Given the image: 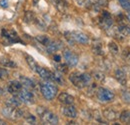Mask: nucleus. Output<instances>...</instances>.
I'll return each instance as SVG.
<instances>
[{
    "instance_id": "nucleus-11",
    "label": "nucleus",
    "mask_w": 130,
    "mask_h": 125,
    "mask_svg": "<svg viewBox=\"0 0 130 125\" xmlns=\"http://www.w3.org/2000/svg\"><path fill=\"white\" fill-rule=\"evenodd\" d=\"M22 84L20 81H17V80H13V81H10L8 86H7V90L8 92L12 95H16L19 93V91L22 89Z\"/></svg>"
},
{
    "instance_id": "nucleus-19",
    "label": "nucleus",
    "mask_w": 130,
    "mask_h": 125,
    "mask_svg": "<svg viewBox=\"0 0 130 125\" xmlns=\"http://www.w3.org/2000/svg\"><path fill=\"white\" fill-rule=\"evenodd\" d=\"M51 81L52 82H55V83H58L60 85H64L65 81L62 76V73L56 71V72H51Z\"/></svg>"
},
{
    "instance_id": "nucleus-42",
    "label": "nucleus",
    "mask_w": 130,
    "mask_h": 125,
    "mask_svg": "<svg viewBox=\"0 0 130 125\" xmlns=\"http://www.w3.org/2000/svg\"><path fill=\"white\" fill-rule=\"evenodd\" d=\"M2 93H3V90L0 88V95H2Z\"/></svg>"
},
{
    "instance_id": "nucleus-33",
    "label": "nucleus",
    "mask_w": 130,
    "mask_h": 125,
    "mask_svg": "<svg viewBox=\"0 0 130 125\" xmlns=\"http://www.w3.org/2000/svg\"><path fill=\"white\" fill-rule=\"evenodd\" d=\"M24 19H25V22H27V23H30L31 21L35 20V16H34V14H33L31 11H27V12L25 13Z\"/></svg>"
},
{
    "instance_id": "nucleus-17",
    "label": "nucleus",
    "mask_w": 130,
    "mask_h": 125,
    "mask_svg": "<svg viewBox=\"0 0 130 125\" xmlns=\"http://www.w3.org/2000/svg\"><path fill=\"white\" fill-rule=\"evenodd\" d=\"M19 81L21 82V84H22L23 87H25V88H27V89H29V90H34V89L36 88V84H35L34 81L31 80L30 78H27V77H25V76H20Z\"/></svg>"
},
{
    "instance_id": "nucleus-5",
    "label": "nucleus",
    "mask_w": 130,
    "mask_h": 125,
    "mask_svg": "<svg viewBox=\"0 0 130 125\" xmlns=\"http://www.w3.org/2000/svg\"><path fill=\"white\" fill-rule=\"evenodd\" d=\"M1 36L5 39L6 41V44H13V43H19V42H22L21 39L19 38L18 34L16 33L15 30L11 29V30H8V29H5L3 28L1 30Z\"/></svg>"
},
{
    "instance_id": "nucleus-7",
    "label": "nucleus",
    "mask_w": 130,
    "mask_h": 125,
    "mask_svg": "<svg viewBox=\"0 0 130 125\" xmlns=\"http://www.w3.org/2000/svg\"><path fill=\"white\" fill-rule=\"evenodd\" d=\"M96 95H97L98 100L101 102H111L115 98V95L113 92L107 88H104V87L98 88Z\"/></svg>"
},
{
    "instance_id": "nucleus-37",
    "label": "nucleus",
    "mask_w": 130,
    "mask_h": 125,
    "mask_svg": "<svg viewBox=\"0 0 130 125\" xmlns=\"http://www.w3.org/2000/svg\"><path fill=\"white\" fill-rule=\"evenodd\" d=\"M8 77V71L3 68V67H0V79H4Z\"/></svg>"
},
{
    "instance_id": "nucleus-3",
    "label": "nucleus",
    "mask_w": 130,
    "mask_h": 125,
    "mask_svg": "<svg viewBox=\"0 0 130 125\" xmlns=\"http://www.w3.org/2000/svg\"><path fill=\"white\" fill-rule=\"evenodd\" d=\"M37 114L39 115L41 121L45 124H58V117L56 114L46 109L45 107H39L37 109Z\"/></svg>"
},
{
    "instance_id": "nucleus-18",
    "label": "nucleus",
    "mask_w": 130,
    "mask_h": 125,
    "mask_svg": "<svg viewBox=\"0 0 130 125\" xmlns=\"http://www.w3.org/2000/svg\"><path fill=\"white\" fill-rule=\"evenodd\" d=\"M45 47H46V51L48 52L49 54H51V53H54V52L58 51L61 48V43L59 41H53V40H51Z\"/></svg>"
},
{
    "instance_id": "nucleus-28",
    "label": "nucleus",
    "mask_w": 130,
    "mask_h": 125,
    "mask_svg": "<svg viewBox=\"0 0 130 125\" xmlns=\"http://www.w3.org/2000/svg\"><path fill=\"white\" fill-rule=\"evenodd\" d=\"M108 48H109V51L113 54V55H117L118 52H119V49H118V46L115 42H110L108 44Z\"/></svg>"
},
{
    "instance_id": "nucleus-23",
    "label": "nucleus",
    "mask_w": 130,
    "mask_h": 125,
    "mask_svg": "<svg viewBox=\"0 0 130 125\" xmlns=\"http://www.w3.org/2000/svg\"><path fill=\"white\" fill-rule=\"evenodd\" d=\"M118 32L123 36L130 35V26L126 24H120L118 26Z\"/></svg>"
},
{
    "instance_id": "nucleus-24",
    "label": "nucleus",
    "mask_w": 130,
    "mask_h": 125,
    "mask_svg": "<svg viewBox=\"0 0 130 125\" xmlns=\"http://www.w3.org/2000/svg\"><path fill=\"white\" fill-rule=\"evenodd\" d=\"M26 62H27V64L29 65V67L31 68V70H33V71L35 72V70H36L38 64H37L36 61L33 59V57H31L30 55H26Z\"/></svg>"
},
{
    "instance_id": "nucleus-8",
    "label": "nucleus",
    "mask_w": 130,
    "mask_h": 125,
    "mask_svg": "<svg viewBox=\"0 0 130 125\" xmlns=\"http://www.w3.org/2000/svg\"><path fill=\"white\" fill-rule=\"evenodd\" d=\"M63 57L66 61V64L70 67L76 66L78 63V60H79L78 56L74 52H72L71 50H68V49H65L63 51Z\"/></svg>"
},
{
    "instance_id": "nucleus-41",
    "label": "nucleus",
    "mask_w": 130,
    "mask_h": 125,
    "mask_svg": "<svg viewBox=\"0 0 130 125\" xmlns=\"http://www.w3.org/2000/svg\"><path fill=\"white\" fill-rule=\"evenodd\" d=\"M3 124H6V123H5V121H4V120H2V119L0 118V125H3Z\"/></svg>"
},
{
    "instance_id": "nucleus-38",
    "label": "nucleus",
    "mask_w": 130,
    "mask_h": 125,
    "mask_svg": "<svg viewBox=\"0 0 130 125\" xmlns=\"http://www.w3.org/2000/svg\"><path fill=\"white\" fill-rule=\"evenodd\" d=\"M0 6L2 8H7L8 7V0H0Z\"/></svg>"
},
{
    "instance_id": "nucleus-12",
    "label": "nucleus",
    "mask_w": 130,
    "mask_h": 125,
    "mask_svg": "<svg viewBox=\"0 0 130 125\" xmlns=\"http://www.w3.org/2000/svg\"><path fill=\"white\" fill-rule=\"evenodd\" d=\"M58 100L60 103L64 104V105H70L74 103V97L70 94L66 93V92H61L58 95Z\"/></svg>"
},
{
    "instance_id": "nucleus-2",
    "label": "nucleus",
    "mask_w": 130,
    "mask_h": 125,
    "mask_svg": "<svg viewBox=\"0 0 130 125\" xmlns=\"http://www.w3.org/2000/svg\"><path fill=\"white\" fill-rule=\"evenodd\" d=\"M39 86H40L41 94L48 101L53 100L56 97L57 93H58V87L55 84H53L52 81L44 80V81L39 83Z\"/></svg>"
},
{
    "instance_id": "nucleus-31",
    "label": "nucleus",
    "mask_w": 130,
    "mask_h": 125,
    "mask_svg": "<svg viewBox=\"0 0 130 125\" xmlns=\"http://www.w3.org/2000/svg\"><path fill=\"white\" fill-rule=\"evenodd\" d=\"M24 118H25V120L28 122V123H30V124H34V123H36V118H35V116L32 115V114H30V113H28V114H24V116H23Z\"/></svg>"
},
{
    "instance_id": "nucleus-29",
    "label": "nucleus",
    "mask_w": 130,
    "mask_h": 125,
    "mask_svg": "<svg viewBox=\"0 0 130 125\" xmlns=\"http://www.w3.org/2000/svg\"><path fill=\"white\" fill-rule=\"evenodd\" d=\"M121 97H122V100L125 103L130 104V91H128V90H123L122 93H121Z\"/></svg>"
},
{
    "instance_id": "nucleus-1",
    "label": "nucleus",
    "mask_w": 130,
    "mask_h": 125,
    "mask_svg": "<svg viewBox=\"0 0 130 125\" xmlns=\"http://www.w3.org/2000/svg\"><path fill=\"white\" fill-rule=\"evenodd\" d=\"M69 80L71 83L77 88H84L91 83L92 76L88 73H79V72H72L69 75Z\"/></svg>"
},
{
    "instance_id": "nucleus-9",
    "label": "nucleus",
    "mask_w": 130,
    "mask_h": 125,
    "mask_svg": "<svg viewBox=\"0 0 130 125\" xmlns=\"http://www.w3.org/2000/svg\"><path fill=\"white\" fill-rule=\"evenodd\" d=\"M99 23L100 25L104 28V29H108L110 28L112 25H113V20H112V17L110 15V13L106 10H103L101 16L99 17Z\"/></svg>"
},
{
    "instance_id": "nucleus-34",
    "label": "nucleus",
    "mask_w": 130,
    "mask_h": 125,
    "mask_svg": "<svg viewBox=\"0 0 130 125\" xmlns=\"http://www.w3.org/2000/svg\"><path fill=\"white\" fill-rule=\"evenodd\" d=\"M93 77L95 80H97V81H103L104 78H105V76H104V74L102 73V72H100V71H95L94 73H93Z\"/></svg>"
},
{
    "instance_id": "nucleus-35",
    "label": "nucleus",
    "mask_w": 130,
    "mask_h": 125,
    "mask_svg": "<svg viewBox=\"0 0 130 125\" xmlns=\"http://www.w3.org/2000/svg\"><path fill=\"white\" fill-rule=\"evenodd\" d=\"M122 55H123L124 59L130 64V48H125L122 52Z\"/></svg>"
},
{
    "instance_id": "nucleus-20",
    "label": "nucleus",
    "mask_w": 130,
    "mask_h": 125,
    "mask_svg": "<svg viewBox=\"0 0 130 125\" xmlns=\"http://www.w3.org/2000/svg\"><path fill=\"white\" fill-rule=\"evenodd\" d=\"M21 100H20V98L18 97V95H12V97L11 98H9V99H7V101H6V105H9V106H13V107H19L20 105H21Z\"/></svg>"
},
{
    "instance_id": "nucleus-10",
    "label": "nucleus",
    "mask_w": 130,
    "mask_h": 125,
    "mask_svg": "<svg viewBox=\"0 0 130 125\" xmlns=\"http://www.w3.org/2000/svg\"><path fill=\"white\" fill-rule=\"evenodd\" d=\"M70 35H71V38L74 41V43L77 42L80 44H87L89 42L88 36L81 31H72L70 32Z\"/></svg>"
},
{
    "instance_id": "nucleus-32",
    "label": "nucleus",
    "mask_w": 130,
    "mask_h": 125,
    "mask_svg": "<svg viewBox=\"0 0 130 125\" xmlns=\"http://www.w3.org/2000/svg\"><path fill=\"white\" fill-rule=\"evenodd\" d=\"M120 2V5L121 7L126 10V11H129L130 10V0H118Z\"/></svg>"
},
{
    "instance_id": "nucleus-26",
    "label": "nucleus",
    "mask_w": 130,
    "mask_h": 125,
    "mask_svg": "<svg viewBox=\"0 0 130 125\" xmlns=\"http://www.w3.org/2000/svg\"><path fill=\"white\" fill-rule=\"evenodd\" d=\"M92 51L96 55H103L104 54V51L102 49V45L100 43H94L92 45Z\"/></svg>"
},
{
    "instance_id": "nucleus-13",
    "label": "nucleus",
    "mask_w": 130,
    "mask_h": 125,
    "mask_svg": "<svg viewBox=\"0 0 130 125\" xmlns=\"http://www.w3.org/2000/svg\"><path fill=\"white\" fill-rule=\"evenodd\" d=\"M62 112H63V114L65 116L68 117V118H76L77 117V110L72 104L66 105L65 107H63Z\"/></svg>"
},
{
    "instance_id": "nucleus-25",
    "label": "nucleus",
    "mask_w": 130,
    "mask_h": 125,
    "mask_svg": "<svg viewBox=\"0 0 130 125\" xmlns=\"http://www.w3.org/2000/svg\"><path fill=\"white\" fill-rule=\"evenodd\" d=\"M36 40H37L40 44H42V45H44V46H46L49 42L51 41L50 38H49L48 36H46V35H38V36H36Z\"/></svg>"
},
{
    "instance_id": "nucleus-21",
    "label": "nucleus",
    "mask_w": 130,
    "mask_h": 125,
    "mask_svg": "<svg viewBox=\"0 0 130 125\" xmlns=\"http://www.w3.org/2000/svg\"><path fill=\"white\" fill-rule=\"evenodd\" d=\"M0 64L4 67H7V68H14L16 67V63L14 62L13 60L9 59V58H5V57H2L0 58Z\"/></svg>"
},
{
    "instance_id": "nucleus-27",
    "label": "nucleus",
    "mask_w": 130,
    "mask_h": 125,
    "mask_svg": "<svg viewBox=\"0 0 130 125\" xmlns=\"http://www.w3.org/2000/svg\"><path fill=\"white\" fill-rule=\"evenodd\" d=\"M56 6H57V8H58L59 11L64 12L68 5H67V2H66L65 0H57V2H56Z\"/></svg>"
},
{
    "instance_id": "nucleus-22",
    "label": "nucleus",
    "mask_w": 130,
    "mask_h": 125,
    "mask_svg": "<svg viewBox=\"0 0 130 125\" xmlns=\"http://www.w3.org/2000/svg\"><path fill=\"white\" fill-rule=\"evenodd\" d=\"M119 118H120V121L122 123L130 124V111H127V110L122 111L121 114L119 115Z\"/></svg>"
},
{
    "instance_id": "nucleus-16",
    "label": "nucleus",
    "mask_w": 130,
    "mask_h": 125,
    "mask_svg": "<svg viewBox=\"0 0 130 125\" xmlns=\"http://www.w3.org/2000/svg\"><path fill=\"white\" fill-rule=\"evenodd\" d=\"M115 79L121 84V85H126L127 83V77H126V73L122 70V69H116L115 73H114Z\"/></svg>"
},
{
    "instance_id": "nucleus-30",
    "label": "nucleus",
    "mask_w": 130,
    "mask_h": 125,
    "mask_svg": "<svg viewBox=\"0 0 130 125\" xmlns=\"http://www.w3.org/2000/svg\"><path fill=\"white\" fill-rule=\"evenodd\" d=\"M56 69H57V71L58 72H60V73H67L68 72V66H67V64H58V65H56Z\"/></svg>"
},
{
    "instance_id": "nucleus-39",
    "label": "nucleus",
    "mask_w": 130,
    "mask_h": 125,
    "mask_svg": "<svg viewBox=\"0 0 130 125\" xmlns=\"http://www.w3.org/2000/svg\"><path fill=\"white\" fill-rule=\"evenodd\" d=\"M54 60L56 61V62H60V60H61V56L60 55H54Z\"/></svg>"
},
{
    "instance_id": "nucleus-40",
    "label": "nucleus",
    "mask_w": 130,
    "mask_h": 125,
    "mask_svg": "<svg viewBox=\"0 0 130 125\" xmlns=\"http://www.w3.org/2000/svg\"><path fill=\"white\" fill-rule=\"evenodd\" d=\"M126 18H127L128 22H130V10L128 11V13H127V15H126Z\"/></svg>"
},
{
    "instance_id": "nucleus-36",
    "label": "nucleus",
    "mask_w": 130,
    "mask_h": 125,
    "mask_svg": "<svg viewBox=\"0 0 130 125\" xmlns=\"http://www.w3.org/2000/svg\"><path fill=\"white\" fill-rule=\"evenodd\" d=\"M77 3L80 6H85V7H90L92 5L90 0H77Z\"/></svg>"
},
{
    "instance_id": "nucleus-15",
    "label": "nucleus",
    "mask_w": 130,
    "mask_h": 125,
    "mask_svg": "<svg viewBox=\"0 0 130 125\" xmlns=\"http://www.w3.org/2000/svg\"><path fill=\"white\" fill-rule=\"evenodd\" d=\"M35 72L41 77L42 79H44V80H49V81H51V71H49L47 70L46 68H44V67H41V66H37V68H36V70H35Z\"/></svg>"
},
{
    "instance_id": "nucleus-14",
    "label": "nucleus",
    "mask_w": 130,
    "mask_h": 125,
    "mask_svg": "<svg viewBox=\"0 0 130 125\" xmlns=\"http://www.w3.org/2000/svg\"><path fill=\"white\" fill-rule=\"evenodd\" d=\"M103 117L105 119H107L108 121H115L117 118H119V114L111 108H107V109L103 110Z\"/></svg>"
},
{
    "instance_id": "nucleus-4",
    "label": "nucleus",
    "mask_w": 130,
    "mask_h": 125,
    "mask_svg": "<svg viewBox=\"0 0 130 125\" xmlns=\"http://www.w3.org/2000/svg\"><path fill=\"white\" fill-rule=\"evenodd\" d=\"M1 112L4 116L12 120H18L24 116V112L21 109H19L18 107L9 106V105H5V107L2 108Z\"/></svg>"
},
{
    "instance_id": "nucleus-6",
    "label": "nucleus",
    "mask_w": 130,
    "mask_h": 125,
    "mask_svg": "<svg viewBox=\"0 0 130 125\" xmlns=\"http://www.w3.org/2000/svg\"><path fill=\"white\" fill-rule=\"evenodd\" d=\"M17 95L20 98L22 103H25L27 105H32L35 103V98H34V95L31 92V90H29L25 87H22V89L19 91V93Z\"/></svg>"
}]
</instances>
